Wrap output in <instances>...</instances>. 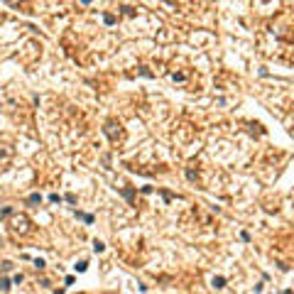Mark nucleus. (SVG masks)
I'll return each instance as SVG.
<instances>
[{
	"mask_svg": "<svg viewBox=\"0 0 294 294\" xmlns=\"http://www.w3.org/2000/svg\"><path fill=\"white\" fill-rule=\"evenodd\" d=\"M0 289L8 292V289H10V282H8V280H0Z\"/></svg>",
	"mask_w": 294,
	"mask_h": 294,
	"instance_id": "nucleus-3",
	"label": "nucleus"
},
{
	"mask_svg": "<svg viewBox=\"0 0 294 294\" xmlns=\"http://www.w3.org/2000/svg\"><path fill=\"white\" fill-rule=\"evenodd\" d=\"M103 248H105V245H103V243H101V240H96V243H93V250H96V252H101V250H103Z\"/></svg>",
	"mask_w": 294,
	"mask_h": 294,
	"instance_id": "nucleus-2",
	"label": "nucleus"
},
{
	"mask_svg": "<svg viewBox=\"0 0 294 294\" xmlns=\"http://www.w3.org/2000/svg\"><path fill=\"white\" fill-rule=\"evenodd\" d=\"M213 287H216V289H220V287H226V280H223V277H216V280H213Z\"/></svg>",
	"mask_w": 294,
	"mask_h": 294,
	"instance_id": "nucleus-1",
	"label": "nucleus"
}]
</instances>
